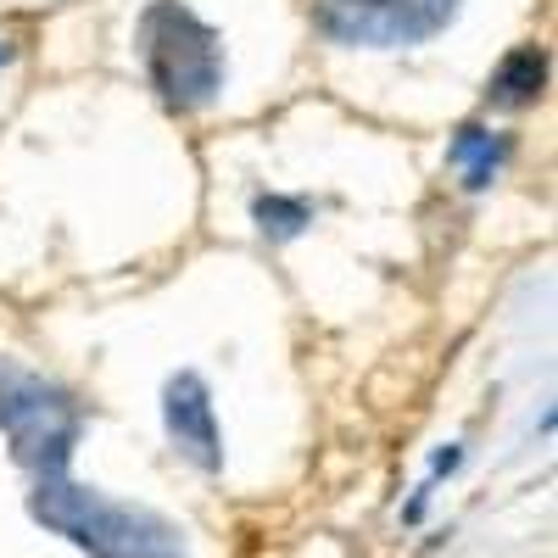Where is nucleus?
I'll use <instances>...</instances> for the list:
<instances>
[{
    "mask_svg": "<svg viewBox=\"0 0 558 558\" xmlns=\"http://www.w3.org/2000/svg\"><path fill=\"white\" fill-rule=\"evenodd\" d=\"M28 514L51 536L73 542L84 558H184V531L140 502H118L96 486H78L73 475L34 481Z\"/></svg>",
    "mask_w": 558,
    "mask_h": 558,
    "instance_id": "obj_1",
    "label": "nucleus"
},
{
    "mask_svg": "<svg viewBox=\"0 0 558 558\" xmlns=\"http://www.w3.org/2000/svg\"><path fill=\"white\" fill-rule=\"evenodd\" d=\"M0 436L12 447V463L34 481L68 475V463L84 441V408L68 386L0 357Z\"/></svg>",
    "mask_w": 558,
    "mask_h": 558,
    "instance_id": "obj_2",
    "label": "nucleus"
},
{
    "mask_svg": "<svg viewBox=\"0 0 558 558\" xmlns=\"http://www.w3.org/2000/svg\"><path fill=\"white\" fill-rule=\"evenodd\" d=\"M140 62L168 112H202L223 89V39L179 0H151L140 12Z\"/></svg>",
    "mask_w": 558,
    "mask_h": 558,
    "instance_id": "obj_3",
    "label": "nucleus"
},
{
    "mask_svg": "<svg viewBox=\"0 0 558 558\" xmlns=\"http://www.w3.org/2000/svg\"><path fill=\"white\" fill-rule=\"evenodd\" d=\"M463 0H324L318 28L336 45H363V51H397L441 34L458 17Z\"/></svg>",
    "mask_w": 558,
    "mask_h": 558,
    "instance_id": "obj_4",
    "label": "nucleus"
},
{
    "mask_svg": "<svg viewBox=\"0 0 558 558\" xmlns=\"http://www.w3.org/2000/svg\"><path fill=\"white\" fill-rule=\"evenodd\" d=\"M162 425H168V441L179 447L184 463L218 475L223 470V436H218V413H213V391L196 368H179L162 386Z\"/></svg>",
    "mask_w": 558,
    "mask_h": 558,
    "instance_id": "obj_5",
    "label": "nucleus"
},
{
    "mask_svg": "<svg viewBox=\"0 0 558 558\" xmlns=\"http://www.w3.org/2000/svg\"><path fill=\"white\" fill-rule=\"evenodd\" d=\"M542 89H547V45H514V51L497 62V73L486 84V101L514 112V107H531Z\"/></svg>",
    "mask_w": 558,
    "mask_h": 558,
    "instance_id": "obj_6",
    "label": "nucleus"
},
{
    "mask_svg": "<svg viewBox=\"0 0 558 558\" xmlns=\"http://www.w3.org/2000/svg\"><path fill=\"white\" fill-rule=\"evenodd\" d=\"M508 151H514V140H508V134L470 123V129H458V140L447 146V162L463 168V191H486V184L502 173Z\"/></svg>",
    "mask_w": 558,
    "mask_h": 558,
    "instance_id": "obj_7",
    "label": "nucleus"
},
{
    "mask_svg": "<svg viewBox=\"0 0 558 558\" xmlns=\"http://www.w3.org/2000/svg\"><path fill=\"white\" fill-rule=\"evenodd\" d=\"M252 218H257V229H263L268 241H296L302 229L313 223V207L302 196H257L252 202Z\"/></svg>",
    "mask_w": 558,
    "mask_h": 558,
    "instance_id": "obj_8",
    "label": "nucleus"
},
{
    "mask_svg": "<svg viewBox=\"0 0 558 558\" xmlns=\"http://www.w3.org/2000/svg\"><path fill=\"white\" fill-rule=\"evenodd\" d=\"M458 463H463V447H441V452H436V475H452Z\"/></svg>",
    "mask_w": 558,
    "mask_h": 558,
    "instance_id": "obj_9",
    "label": "nucleus"
},
{
    "mask_svg": "<svg viewBox=\"0 0 558 558\" xmlns=\"http://www.w3.org/2000/svg\"><path fill=\"white\" fill-rule=\"evenodd\" d=\"M17 51H12V39H0V62H12Z\"/></svg>",
    "mask_w": 558,
    "mask_h": 558,
    "instance_id": "obj_10",
    "label": "nucleus"
}]
</instances>
